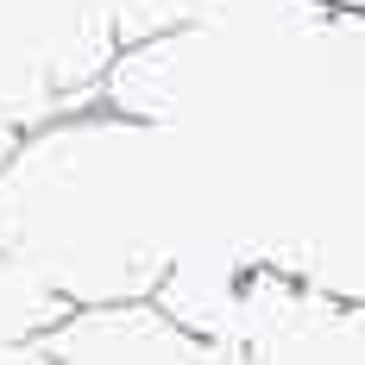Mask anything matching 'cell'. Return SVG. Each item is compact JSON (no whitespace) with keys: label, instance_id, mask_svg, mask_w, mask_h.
<instances>
[{"label":"cell","instance_id":"obj_1","mask_svg":"<svg viewBox=\"0 0 365 365\" xmlns=\"http://www.w3.org/2000/svg\"><path fill=\"white\" fill-rule=\"evenodd\" d=\"M195 240L177 151L133 113L95 101L32 126L0 164V258L70 309L151 302Z\"/></svg>","mask_w":365,"mask_h":365},{"label":"cell","instance_id":"obj_2","mask_svg":"<svg viewBox=\"0 0 365 365\" xmlns=\"http://www.w3.org/2000/svg\"><path fill=\"white\" fill-rule=\"evenodd\" d=\"M120 51L108 0H0V120L32 133L95 108Z\"/></svg>","mask_w":365,"mask_h":365},{"label":"cell","instance_id":"obj_3","mask_svg":"<svg viewBox=\"0 0 365 365\" xmlns=\"http://www.w3.org/2000/svg\"><path fill=\"white\" fill-rule=\"evenodd\" d=\"M215 346H227L233 365H365V302L252 264Z\"/></svg>","mask_w":365,"mask_h":365},{"label":"cell","instance_id":"obj_4","mask_svg":"<svg viewBox=\"0 0 365 365\" xmlns=\"http://www.w3.org/2000/svg\"><path fill=\"white\" fill-rule=\"evenodd\" d=\"M44 365H233L227 346L177 328L158 302H108L70 309L38 340Z\"/></svg>","mask_w":365,"mask_h":365},{"label":"cell","instance_id":"obj_5","mask_svg":"<svg viewBox=\"0 0 365 365\" xmlns=\"http://www.w3.org/2000/svg\"><path fill=\"white\" fill-rule=\"evenodd\" d=\"M63 315H70V302H57L44 284H32L19 264L0 258V365H44L38 340Z\"/></svg>","mask_w":365,"mask_h":365},{"label":"cell","instance_id":"obj_6","mask_svg":"<svg viewBox=\"0 0 365 365\" xmlns=\"http://www.w3.org/2000/svg\"><path fill=\"white\" fill-rule=\"evenodd\" d=\"M202 6H215V0H108L113 26H120V38L126 44H145V38L158 32H177V26H189Z\"/></svg>","mask_w":365,"mask_h":365},{"label":"cell","instance_id":"obj_7","mask_svg":"<svg viewBox=\"0 0 365 365\" xmlns=\"http://www.w3.org/2000/svg\"><path fill=\"white\" fill-rule=\"evenodd\" d=\"M19 139H26V133H19V126H6V120H0V164H6V158H13V145H19Z\"/></svg>","mask_w":365,"mask_h":365},{"label":"cell","instance_id":"obj_8","mask_svg":"<svg viewBox=\"0 0 365 365\" xmlns=\"http://www.w3.org/2000/svg\"><path fill=\"white\" fill-rule=\"evenodd\" d=\"M328 6H346V13H365V0H328Z\"/></svg>","mask_w":365,"mask_h":365}]
</instances>
